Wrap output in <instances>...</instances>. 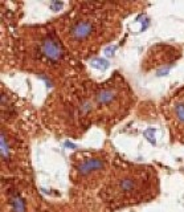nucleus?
I'll return each instance as SVG.
<instances>
[{
    "mask_svg": "<svg viewBox=\"0 0 184 212\" xmlns=\"http://www.w3.org/2000/svg\"><path fill=\"white\" fill-rule=\"evenodd\" d=\"M40 52L41 55L51 62H57L64 57V52H62L61 45L58 44L57 40H55L53 37H49V36L41 41Z\"/></svg>",
    "mask_w": 184,
    "mask_h": 212,
    "instance_id": "1",
    "label": "nucleus"
},
{
    "mask_svg": "<svg viewBox=\"0 0 184 212\" xmlns=\"http://www.w3.org/2000/svg\"><path fill=\"white\" fill-rule=\"evenodd\" d=\"M136 190H138V182L131 175L118 179V182H117V192L118 194H123L125 196H129L136 192Z\"/></svg>",
    "mask_w": 184,
    "mask_h": 212,
    "instance_id": "2",
    "label": "nucleus"
},
{
    "mask_svg": "<svg viewBox=\"0 0 184 212\" xmlns=\"http://www.w3.org/2000/svg\"><path fill=\"white\" fill-rule=\"evenodd\" d=\"M103 162L99 161V159H86L78 167V171L82 176H88L90 174H96L99 170L103 168Z\"/></svg>",
    "mask_w": 184,
    "mask_h": 212,
    "instance_id": "3",
    "label": "nucleus"
},
{
    "mask_svg": "<svg viewBox=\"0 0 184 212\" xmlns=\"http://www.w3.org/2000/svg\"><path fill=\"white\" fill-rule=\"evenodd\" d=\"M9 212H27V203L25 199L20 194H12L8 199Z\"/></svg>",
    "mask_w": 184,
    "mask_h": 212,
    "instance_id": "4",
    "label": "nucleus"
},
{
    "mask_svg": "<svg viewBox=\"0 0 184 212\" xmlns=\"http://www.w3.org/2000/svg\"><path fill=\"white\" fill-rule=\"evenodd\" d=\"M93 66H97V68H99V69H106V68H107V62H106L105 60L97 58V60L93 61Z\"/></svg>",
    "mask_w": 184,
    "mask_h": 212,
    "instance_id": "5",
    "label": "nucleus"
}]
</instances>
